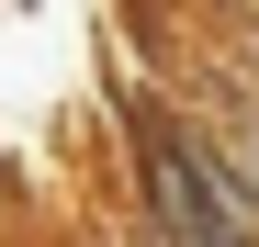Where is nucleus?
I'll list each match as a JSON object with an SVG mask.
<instances>
[{"label":"nucleus","mask_w":259,"mask_h":247,"mask_svg":"<svg viewBox=\"0 0 259 247\" xmlns=\"http://www.w3.org/2000/svg\"><path fill=\"white\" fill-rule=\"evenodd\" d=\"M192 135H203V124H192ZM203 157L226 169V191L259 214V101H237L226 79H214V135H203Z\"/></svg>","instance_id":"obj_2"},{"label":"nucleus","mask_w":259,"mask_h":247,"mask_svg":"<svg viewBox=\"0 0 259 247\" xmlns=\"http://www.w3.org/2000/svg\"><path fill=\"white\" fill-rule=\"evenodd\" d=\"M113 124H124V169H136V225H147V247H259V214L226 191V169L203 157V135L147 90V79L113 90Z\"/></svg>","instance_id":"obj_1"}]
</instances>
